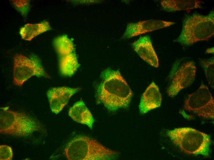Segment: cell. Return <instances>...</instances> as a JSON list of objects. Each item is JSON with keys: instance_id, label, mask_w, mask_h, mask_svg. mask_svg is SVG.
I'll return each mask as SVG.
<instances>
[{"instance_id": "cell-1", "label": "cell", "mask_w": 214, "mask_h": 160, "mask_svg": "<svg viewBox=\"0 0 214 160\" xmlns=\"http://www.w3.org/2000/svg\"><path fill=\"white\" fill-rule=\"evenodd\" d=\"M100 76L101 81L97 90L98 102L111 112L128 108L133 93L120 72L108 68L101 72Z\"/></svg>"}, {"instance_id": "cell-2", "label": "cell", "mask_w": 214, "mask_h": 160, "mask_svg": "<svg viewBox=\"0 0 214 160\" xmlns=\"http://www.w3.org/2000/svg\"><path fill=\"white\" fill-rule=\"evenodd\" d=\"M64 154L70 160H106L116 158L118 154L86 136L74 138L67 144Z\"/></svg>"}, {"instance_id": "cell-3", "label": "cell", "mask_w": 214, "mask_h": 160, "mask_svg": "<svg viewBox=\"0 0 214 160\" xmlns=\"http://www.w3.org/2000/svg\"><path fill=\"white\" fill-rule=\"evenodd\" d=\"M214 34V12L207 15L194 14L184 20L182 29L176 40L182 45L189 46L198 42L208 40Z\"/></svg>"}, {"instance_id": "cell-4", "label": "cell", "mask_w": 214, "mask_h": 160, "mask_svg": "<svg viewBox=\"0 0 214 160\" xmlns=\"http://www.w3.org/2000/svg\"><path fill=\"white\" fill-rule=\"evenodd\" d=\"M167 134L172 142L184 153L209 156L211 140L208 135L188 127L169 130Z\"/></svg>"}, {"instance_id": "cell-5", "label": "cell", "mask_w": 214, "mask_h": 160, "mask_svg": "<svg viewBox=\"0 0 214 160\" xmlns=\"http://www.w3.org/2000/svg\"><path fill=\"white\" fill-rule=\"evenodd\" d=\"M40 124L22 112L5 109L0 111V132L15 136L26 137L41 129Z\"/></svg>"}, {"instance_id": "cell-6", "label": "cell", "mask_w": 214, "mask_h": 160, "mask_svg": "<svg viewBox=\"0 0 214 160\" xmlns=\"http://www.w3.org/2000/svg\"><path fill=\"white\" fill-rule=\"evenodd\" d=\"M13 82L16 86H22L33 76L49 78L39 58L35 55L28 57L17 54L14 58Z\"/></svg>"}, {"instance_id": "cell-7", "label": "cell", "mask_w": 214, "mask_h": 160, "mask_svg": "<svg viewBox=\"0 0 214 160\" xmlns=\"http://www.w3.org/2000/svg\"><path fill=\"white\" fill-rule=\"evenodd\" d=\"M184 108L199 117L213 119L214 99L207 86L203 84L195 92L189 94Z\"/></svg>"}, {"instance_id": "cell-8", "label": "cell", "mask_w": 214, "mask_h": 160, "mask_svg": "<svg viewBox=\"0 0 214 160\" xmlns=\"http://www.w3.org/2000/svg\"><path fill=\"white\" fill-rule=\"evenodd\" d=\"M196 70L195 64L192 62L182 64L173 74L166 91L168 95L173 97L181 90L192 84L195 79Z\"/></svg>"}, {"instance_id": "cell-9", "label": "cell", "mask_w": 214, "mask_h": 160, "mask_svg": "<svg viewBox=\"0 0 214 160\" xmlns=\"http://www.w3.org/2000/svg\"><path fill=\"white\" fill-rule=\"evenodd\" d=\"M172 22L150 19L128 24L122 38L128 39L146 33L169 26Z\"/></svg>"}, {"instance_id": "cell-10", "label": "cell", "mask_w": 214, "mask_h": 160, "mask_svg": "<svg viewBox=\"0 0 214 160\" xmlns=\"http://www.w3.org/2000/svg\"><path fill=\"white\" fill-rule=\"evenodd\" d=\"M81 89L79 88L62 86L49 90L47 92V95L52 112L55 114L59 113L68 103L71 96Z\"/></svg>"}, {"instance_id": "cell-11", "label": "cell", "mask_w": 214, "mask_h": 160, "mask_svg": "<svg viewBox=\"0 0 214 160\" xmlns=\"http://www.w3.org/2000/svg\"><path fill=\"white\" fill-rule=\"evenodd\" d=\"M131 45L133 50L145 61L152 66L159 67L158 59L149 36L141 37Z\"/></svg>"}, {"instance_id": "cell-12", "label": "cell", "mask_w": 214, "mask_h": 160, "mask_svg": "<svg viewBox=\"0 0 214 160\" xmlns=\"http://www.w3.org/2000/svg\"><path fill=\"white\" fill-rule=\"evenodd\" d=\"M161 101V95L159 87L153 82L142 95L139 105L140 112L142 114H145L160 107Z\"/></svg>"}, {"instance_id": "cell-13", "label": "cell", "mask_w": 214, "mask_h": 160, "mask_svg": "<svg viewBox=\"0 0 214 160\" xmlns=\"http://www.w3.org/2000/svg\"><path fill=\"white\" fill-rule=\"evenodd\" d=\"M68 114L75 122L86 125L92 129L94 119L83 101H80L75 103L69 109Z\"/></svg>"}, {"instance_id": "cell-14", "label": "cell", "mask_w": 214, "mask_h": 160, "mask_svg": "<svg viewBox=\"0 0 214 160\" xmlns=\"http://www.w3.org/2000/svg\"><path fill=\"white\" fill-rule=\"evenodd\" d=\"M202 2L196 0H163L160 2L162 8L168 12L201 8Z\"/></svg>"}, {"instance_id": "cell-15", "label": "cell", "mask_w": 214, "mask_h": 160, "mask_svg": "<svg viewBox=\"0 0 214 160\" xmlns=\"http://www.w3.org/2000/svg\"><path fill=\"white\" fill-rule=\"evenodd\" d=\"M51 29L49 23L44 21L38 23L25 25L20 28L19 33L22 39L30 41L38 35Z\"/></svg>"}, {"instance_id": "cell-16", "label": "cell", "mask_w": 214, "mask_h": 160, "mask_svg": "<svg viewBox=\"0 0 214 160\" xmlns=\"http://www.w3.org/2000/svg\"><path fill=\"white\" fill-rule=\"evenodd\" d=\"M79 66L75 52L60 57L59 69L63 75L68 76L73 75Z\"/></svg>"}, {"instance_id": "cell-17", "label": "cell", "mask_w": 214, "mask_h": 160, "mask_svg": "<svg viewBox=\"0 0 214 160\" xmlns=\"http://www.w3.org/2000/svg\"><path fill=\"white\" fill-rule=\"evenodd\" d=\"M53 44L60 57L75 52L73 41L66 35H61L55 38Z\"/></svg>"}, {"instance_id": "cell-18", "label": "cell", "mask_w": 214, "mask_h": 160, "mask_svg": "<svg viewBox=\"0 0 214 160\" xmlns=\"http://www.w3.org/2000/svg\"><path fill=\"white\" fill-rule=\"evenodd\" d=\"M200 61L205 73L208 84L214 87V58L207 59H200Z\"/></svg>"}, {"instance_id": "cell-19", "label": "cell", "mask_w": 214, "mask_h": 160, "mask_svg": "<svg viewBox=\"0 0 214 160\" xmlns=\"http://www.w3.org/2000/svg\"><path fill=\"white\" fill-rule=\"evenodd\" d=\"M12 4L17 10L23 16L27 15L30 9V3L27 0H11Z\"/></svg>"}, {"instance_id": "cell-20", "label": "cell", "mask_w": 214, "mask_h": 160, "mask_svg": "<svg viewBox=\"0 0 214 160\" xmlns=\"http://www.w3.org/2000/svg\"><path fill=\"white\" fill-rule=\"evenodd\" d=\"M13 156L11 148L6 145L0 146V160H10Z\"/></svg>"}]
</instances>
